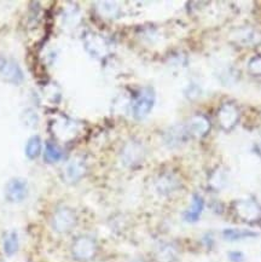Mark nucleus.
<instances>
[{
	"label": "nucleus",
	"mask_w": 261,
	"mask_h": 262,
	"mask_svg": "<svg viewBox=\"0 0 261 262\" xmlns=\"http://www.w3.org/2000/svg\"><path fill=\"white\" fill-rule=\"evenodd\" d=\"M179 186V181L172 176H162L157 180L156 189L161 194H168L176 191Z\"/></svg>",
	"instance_id": "f8f14e48"
},
{
	"label": "nucleus",
	"mask_w": 261,
	"mask_h": 262,
	"mask_svg": "<svg viewBox=\"0 0 261 262\" xmlns=\"http://www.w3.org/2000/svg\"><path fill=\"white\" fill-rule=\"evenodd\" d=\"M210 127H212V123L208 117L202 114H196L187 122L186 132L195 138H203L209 133Z\"/></svg>",
	"instance_id": "0eeeda50"
},
{
	"label": "nucleus",
	"mask_w": 261,
	"mask_h": 262,
	"mask_svg": "<svg viewBox=\"0 0 261 262\" xmlns=\"http://www.w3.org/2000/svg\"><path fill=\"white\" fill-rule=\"evenodd\" d=\"M229 258L232 262H242L244 256L242 253H240V251H231L229 254Z\"/></svg>",
	"instance_id": "aec40b11"
},
{
	"label": "nucleus",
	"mask_w": 261,
	"mask_h": 262,
	"mask_svg": "<svg viewBox=\"0 0 261 262\" xmlns=\"http://www.w3.org/2000/svg\"><path fill=\"white\" fill-rule=\"evenodd\" d=\"M63 159V151L56 144L49 142L45 147V161L49 163L58 162Z\"/></svg>",
	"instance_id": "f3484780"
},
{
	"label": "nucleus",
	"mask_w": 261,
	"mask_h": 262,
	"mask_svg": "<svg viewBox=\"0 0 261 262\" xmlns=\"http://www.w3.org/2000/svg\"><path fill=\"white\" fill-rule=\"evenodd\" d=\"M168 134H169V138L167 139V143H172L173 145H177V144L183 143L184 140H185V134H187V132H186V128L184 130V129H179L178 127H177V128H174L172 132H169Z\"/></svg>",
	"instance_id": "a211bd4d"
},
{
	"label": "nucleus",
	"mask_w": 261,
	"mask_h": 262,
	"mask_svg": "<svg viewBox=\"0 0 261 262\" xmlns=\"http://www.w3.org/2000/svg\"><path fill=\"white\" fill-rule=\"evenodd\" d=\"M132 262H144V261H142V260H135V261H132Z\"/></svg>",
	"instance_id": "412c9836"
},
{
	"label": "nucleus",
	"mask_w": 261,
	"mask_h": 262,
	"mask_svg": "<svg viewBox=\"0 0 261 262\" xmlns=\"http://www.w3.org/2000/svg\"><path fill=\"white\" fill-rule=\"evenodd\" d=\"M72 253L78 261H91L97 254V243L91 237L76 238L72 245Z\"/></svg>",
	"instance_id": "f03ea898"
},
{
	"label": "nucleus",
	"mask_w": 261,
	"mask_h": 262,
	"mask_svg": "<svg viewBox=\"0 0 261 262\" xmlns=\"http://www.w3.org/2000/svg\"><path fill=\"white\" fill-rule=\"evenodd\" d=\"M203 209H205V201H203V198L201 197L200 194L195 193L192 196V201L189 209L184 213V219H185L187 223H196V221H199L201 217V214H202Z\"/></svg>",
	"instance_id": "9b49d317"
},
{
	"label": "nucleus",
	"mask_w": 261,
	"mask_h": 262,
	"mask_svg": "<svg viewBox=\"0 0 261 262\" xmlns=\"http://www.w3.org/2000/svg\"><path fill=\"white\" fill-rule=\"evenodd\" d=\"M86 173V164L83 161L76 159L70 161L63 169V179L67 183L74 184L81 179Z\"/></svg>",
	"instance_id": "1a4fd4ad"
},
{
	"label": "nucleus",
	"mask_w": 261,
	"mask_h": 262,
	"mask_svg": "<svg viewBox=\"0 0 261 262\" xmlns=\"http://www.w3.org/2000/svg\"><path fill=\"white\" fill-rule=\"evenodd\" d=\"M178 256V250L173 244H163L157 249L156 257L159 262H173Z\"/></svg>",
	"instance_id": "ddd939ff"
},
{
	"label": "nucleus",
	"mask_w": 261,
	"mask_h": 262,
	"mask_svg": "<svg viewBox=\"0 0 261 262\" xmlns=\"http://www.w3.org/2000/svg\"><path fill=\"white\" fill-rule=\"evenodd\" d=\"M144 155L143 147L137 143H129L122 150V162L126 166H133L142 161Z\"/></svg>",
	"instance_id": "9d476101"
},
{
	"label": "nucleus",
	"mask_w": 261,
	"mask_h": 262,
	"mask_svg": "<svg viewBox=\"0 0 261 262\" xmlns=\"http://www.w3.org/2000/svg\"><path fill=\"white\" fill-rule=\"evenodd\" d=\"M236 213L238 214L241 219L246 221H255L260 217L261 209L256 202L250 200L238 201L235 204Z\"/></svg>",
	"instance_id": "6e6552de"
},
{
	"label": "nucleus",
	"mask_w": 261,
	"mask_h": 262,
	"mask_svg": "<svg viewBox=\"0 0 261 262\" xmlns=\"http://www.w3.org/2000/svg\"><path fill=\"white\" fill-rule=\"evenodd\" d=\"M248 70L252 75L261 76V56H256L249 60Z\"/></svg>",
	"instance_id": "6ab92c4d"
},
{
	"label": "nucleus",
	"mask_w": 261,
	"mask_h": 262,
	"mask_svg": "<svg viewBox=\"0 0 261 262\" xmlns=\"http://www.w3.org/2000/svg\"><path fill=\"white\" fill-rule=\"evenodd\" d=\"M257 234L255 232L248 230H238V228H226L224 230L223 237L229 242H236L240 239H244V238L256 237Z\"/></svg>",
	"instance_id": "4468645a"
},
{
	"label": "nucleus",
	"mask_w": 261,
	"mask_h": 262,
	"mask_svg": "<svg viewBox=\"0 0 261 262\" xmlns=\"http://www.w3.org/2000/svg\"><path fill=\"white\" fill-rule=\"evenodd\" d=\"M155 105V93L151 89H145L133 104V116L136 120H143L151 113Z\"/></svg>",
	"instance_id": "7ed1b4c3"
},
{
	"label": "nucleus",
	"mask_w": 261,
	"mask_h": 262,
	"mask_svg": "<svg viewBox=\"0 0 261 262\" xmlns=\"http://www.w3.org/2000/svg\"><path fill=\"white\" fill-rule=\"evenodd\" d=\"M5 196L12 203H19L28 196V183L21 178H15L6 184Z\"/></svg>",
	"instance_id": "39448f33"
},
{
	"label": "nucleus",
	"mask_w": 261,
	"mask_h": 262,
	"mask_svg": "<svg viewBox=\"0 0 261 262\" xmlns=\"http://www.w3.org/2000/svg\"><path fill=\"white\" fill-rule=\"evenodd\" d=\"M0 75L3 79L13 85H19L25 80L21 67L11 59L0 60Z\"/></svg>",
	"instance_id": "423d86ee"
},
{
	"label": "nucleus",
	"mask_w": 261,
	"mask_h": 262,
	"mask_svg": "<svg viewBox=\"0 0 261 262\" xmlns=\"http://www.w3.org/2000/svg\"><path fill=\"white\" fill-rule=\"evenodd\" d=\"M18 234L16 231H10L4 237V251L8 256H12L18 250Z\"/></svg>",
	"instance_id": "2eb2a0df"
},
{
	"label": "nucleus",
	"mask_w": 261,
	"mask_h": 262,
	"mask_svg": "<svg viewBox=\"0 0 261 262\" xmlns=\"http://www.w3.org/2000/svg\"><path fill=\"white\" fill-rule=\"evenodd\" d=\"M76 224V215L69 208H59L52 216V227L56 232H69Z\"/></svg>",
	"instance_id": "20e7f679"
},
{
	"label": "nucleus",
	"mask_w": 261,
	"mask_h": 262,
	"mask_svg": "<svg viewBox=\"0 0 261 262\" xmlns=\"http://www.w3.org/2000/svg\"><path fill=\"white\" fill-rule=\"evenodd\" d=\"M240 110L236 104L232 102L224 103L220 109L217 110V123H219L220 128L225 132H231L237 126L240 121Z\"/></svg>",
	"instance_id": "f257e3e1"
},
{
	"label": "nucleus",
	"mask_w": 261,
	"mask_h": 262,
	"mask_svg": "<svg viewBox=\"0 0 261 262\" xmlns=\"http://www.w3.org/2000/svg\"><path fill=\"white\" fill-rule=\"evenodd\" d=\"M40 154H41V139L39 136H33L27 142L26 156L29 160H34Z\"/></svg>",
	"instance_id": "dca6fc26"
}]
</instances>
